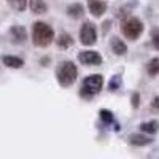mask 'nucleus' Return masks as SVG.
I'll return each instance as SVG.
<instances>
[{
	"label": "nucleus",
	"instance_id": "1",
	"mask_svg": "<svg viewBox=\"0 0 159 159\" xmlns=\"http://www.w3.org/2000/svg\"><path fill=\"white\" fill-rule=\"evenodd\" d=\"M54 42V30L49 24L37 21L32 25V43L38 48H46Z\"/></svg>",
	"mask_w": 159,
	"mask_h": 159
},
{
	"label": "nucleus",
	"instance_id": "2",
	"mask_svg": "<svg viewBox=\"0 0 159 159\" xmlns=\"http://www.w3.org/2000/svg\"><path fill=\"white\" fill-rule=\"evenodd\" d=\"M78 76L76 65L72 61H62L56 69V80L61 88H70Z\"/></svg>",
	"mask_w": 159,
	"mask_h": 159
},
{
	"label": "nucleus",
	"instance_id": "3",
	"mask_svg": "<svg viewBox=\"0 0 159 159\" xmlns=\"http://www.w3.org/2000/svg\"><path fill=\"white\" fill-rule=\"evenodd\" d=\"M102 88H103V76L102 75H99V73L88 75L83 80L81 88H80V96L83 99H92L102 91Z\"/></svg>",
	"mask_w": 159,
	"mask_h": 159
},
{
	"label": "nucleus",
	"instance_id": "4",
	"mask_svg": "<svg viewBox=\"0 0 159 159\" xmlns=\"http://www.w3.org/2000/svg\"><path fill=\"white\" fill-rule=\"evenodd\" d=\"M121 32L126 38L135 42L143 34V22L135 16H127L121 21Z\"/></svg>",
	"mask_w": 159,
	"mask_h": 159
},
{
	"label": "nucleus",
	"instance_id": "5",
	"mask_svg": "<svg viewBox=\"0 0 159 159\" xmlns=\"http://www.w3.org/2000/svg\"><path fill=\"white\" fill-rule=\"evenodd\" d=\"M80 42L84 46H92L97 43V29L92 22H84L80 29Z\"/></svg>",
	"mask_w": 159,
	"mask_h": 159
},
{
	"label": "nucleus",
	"instance_id": "6",
	"mask_svg": "<svg viewBox=\"0 0 159 159\" xmlns=\"http://www.w3.org/2000/svg\"><path fill=\"white\" fill-rule=\"evenodd\" d=\"M78 61L80 64H83L86 65V67H91V65H102L103 59L102 56L99 54L97 51H81V52H78Z\"/></svg>",
	"mask_w": 159,
	"mask_h": 159
},
{
	"label": "nucleus",
	"instance_id": "7",
	"mask_svg": "<svg viewBox=\"0 0 159 159\" xmlns=\"http://www.w3.org/2000/svg\"><path fill=\"white\" fill-rule=\"evenodd\" d=\"M8 34H10L11 43H15V45H22L27 42V30H25L24 25H19V24L11 25Z\"/></svg>",
	"mask_w": 159,
	"mask_h": 159
},
{
	"label": "nucleus",
	"instance_id": "8",
	"mask_svg": "<svg viewBox=\"0 0 159 159\" xmlns=\"http://www.w3.org/2000/svg\"><path fill=\"white\" fill-rule=\"evenodd\" d=\"M108 5L103 0H88V10L94 18H102L107 11Z\"/></svg>",
	"mask_w": 159,
	"mask_h": 159
},
{
	"label": "nucleus",
	"instance_id": "9",
	"mask_svg": "<svg viewBox=\"0 0 159 159\" xmlns=\"http://www.w3.org/2000/svg\"><path fill=\"white\" fill-rule=\"evenodd\" d=\"M110 48H111V51H113L115 56H124L126 52H127V45L123 42L121 38H118V37H111V40H110Z\"/></svg>",
	"mask_w": 159,
	"mask_h": 159
},
{
	"label": "nucleus",
	"instance_id": "10",
	"mask_svg": "<svg viewBox=\"0 0 159 159\" xmlns=\"http://www.w3.org/2000/svg\"><path fill=\"white\" fill-rule=\"evenodd\" d=\"M2 64L8 69H22L24 67V59H21L18 56L5 54V56H2Z\"/></svg>",
	"mask_w": 159,
	"mask_h": 159
},
{
	"label": "nucleus",
	"instance_id": "11",
	"mask_svg": "<svg viewBox=\"0 0 159 159\" xmlns=\"http://www.w3.org/2000/svg\"><path fill=\"white\" fill-rule=\"evenodd\" d=\"M99 116H100L102 123H103L105 126H115V130H116V132H118L119 129H121V127H119V124L116 123V119H115V115H113V111L102 108V110L99 111Z\"/></svg>",
	"mask_w": 159,
	"mask_h": 159
},
{
	"label": "nucleus",
	"instance_id": "12",
	"mask_svg": "<svg viewBox=\"0 0 159 159\" xmlns=\"http://www.w3.org/2000/svg\"><path fill=\"white\" fill-rule=\"evenodd\" d=\"M129 143L134 147H147V145L153 143V139L150 135H143V132L142 134H132L129 137Z\"/></svg>",
	"mask_w": 159,
	"mask_h": 159
},
{
	"label": "nucleus",
	"instance_id": "13",
	"mask_svg": "<svg viewBox=\"0 0 159 159\" xmlns=\"http://www.w3.org/2000/svg\"><path fill=\"white\" fill-rule=\"evenodd\" d=\"M29 8L34 15H46L48 5L45 0H29Z\"/></svg>",
	"mask_w": 159,
	"mask_h": 159
},
{
	"label": "nucleus",
	"instance_id": "14",
	"mask_svg": "<svg viewBox=\"0 0 159 159\" xmlns=\"http://www.w3.org/2000/svg\"><path fill=\"white\" fill-rule=\"evenodd\" d=\"M65 13H67V16H70L73 19H80V18L84 15V7L81 3H72V5L67 7Z\"/></svg>",
	"mask_w": 159,
	"mask_h": 159
},
{
	"label": "nucleus",
	"instance_id": "15",
	"mask_svg": "<svg viewBox=\"0 0 159 159\" xmlns=\"http://www.w3.org/2000/svg\"><path fill=\"white\" fill-rule=\"evenodd\" d=\"M140 130L143 134H148V135H154L156 132L159 130V123L156 119H151V121H147V123H142L140 124Z\"/></svg>",
	"mask_w": 159,
	"mask_h": 159
},
{
	"label": "nucleus",
	"instance_id": "16",
	"mask_svg": "<svg viewBox=\"0 0 159 159\" xmlns=\"http://www.w3.org/2000/svg\"><path fill=\"white\" fill-rule=\"evenodd\" d=\"M56 43H57V46H59L61 49H67V48H70V46L73 45V38H72L70 34L62 32V34L56 38Z\"/></svg>",
	"mask_w": 159,
	"mask_h": 159
},
{
	"label": "nucleus",
	"instance_id": "17",
	"mask_svg": "<svg viewBox=\"0 0 159 159\" xmlns=\"http://www.w3.org/2000/svg\"><path fill=\"white\" fill-rule=\"evenodd\" d=\"M147 72L150 76H156L159 73V57L150 59V62L147 64Z\"/></svg>",
	"mask_w": 159,
	"mask_h": 159
},
{
	"label": "nucleus",
	"instance_id": "18",
	"mask_svg": "<svg viewBox=\"0 0 159 159\" xmlns=\"http://www.w3.org/2000/svg\"><path fill=\"white\" fill-rule=\"evenodd\" d=\"M8 5L15 11H24L29 7V0H8Z\"/></svg>",
	"mask_w": 159,
	"mask_h": 159
},
{
	"label": "nucleus",
	"instance_id": "19",
	"mask_svg": "<svg viewBox=\"0 0 159 159\" xmlns=\"http://www.w3.org/2000/svg\"><path fill=\"white\" fill-rule=\"evenodd\" d=\"M121 86H123V78H121V75H113V76L110 78V83H108V91L115 92V91H118V89H121Z\"/></svg>",
	"mask_w": 159,
	"mask_h": 159
},
{
	"label": "nucleus",
	"instance_id": "20",
	"mask_svg": "<svg viewBox=\"0 0 159 159\" xmlns=\"http://www.w3.org/2000/svg\"><path fill=\"white\" fill-rule=\"evenodd\" d=\"M151 45L154 49L159 51V29H154L153 34H151Z\"/></svg>",
	"mask_w": 159,
	"mask_h": 159
},
{
	"label": "nucleus",
	"instance_id": "21",
	"mask_svg": "<svg viewBox=\"0 0 159 159\" xmlns=\"http://www.w3.org/2000/svg\"><path fill=\"white\" fill-rule=\"evenodd\" d=\"M130 102H132V108H139L140 107V94L139 92H134V94H132Z\"/></svg>",
	"mask_w": 159,
	"mask_h": 159
},
{
	"label": "nucleus",
	"instance_id": "22",
	"mask_svg": "<svg viewBox=\"0 0 159 159\" xmlns=\"http://www.w3.org/2000/svg\"><path fill=\"white\" fill-rule=\"evenodd\" d=\"M151 110L159 111V97H154V99L151 100Z\"/></svg>",
	"mask_w": 159,
	"mask_h": 159
},
{
	"label": "nucleus",
	"instance_id": "23",
	"mask_svg": "<svg viewBox=\"0 0 159 159\" xmlns=\"http://www.w3.org/2000/svg\"><path fill=\"white\" fill-rule=\"evenodd\" d=\"M110 25H111V21H105V22L102 24V32L107 34V32L110 30Z\"/></svg>",
	"mask_w": 159,
	"mask_h": 159
}]
</instances>
